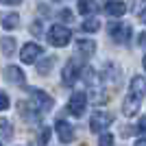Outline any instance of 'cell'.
<instances>
[{"instance_id": "cell-1", "label": "cell", "mask_w": 146, "mask_h": 146, "mask_svg": "<svg viewBox=\"0 0 146 146\" xmlns=\"http://www.w3.org/2000/svg\"><path fill=\"white\" fill-rule=\"evenodd\" d=\"M81 74H83V59L81 57H70L68 63L63 66V72H61V81H63V85L72 87L76 81L81 79Z\"/></svg>"}, {"instance_id": "cell-2", "label": "cell", "mask_w": 146, "mask_h": 146, "mask_svg": "<svg viewBox=\"0 0 146 146\" xmlns=\"http://www.w3.org/2000/svg\"><path fill=\"white\" fill-rule=\"evenodd\" d=\"M26 92H29V96H31V105H33V107H35L39 113H46V111L52 109V105H55V98L48 96L46 92L37 90V87H29Z\"/></svg>"}, {"instance_id": "cell-3", "label": "cell", "mask_w": 146, "mask_h": 146, "mask_svg": "<svg viewBox=\"0 0 146 146\" xmlns=\"http://www.w3.org/2000/svg\"><path fill=\"white\" fill-rule=\"evenodd\" d=\"M70 39H72V31L68 29V26H63V24H52V26H50V31H48V42L52 44V46L63 48V46L70 44Z\"/></svg>"}, {"instance_id": "cell-4", "label": "cell", "mask_w": 146, "mask_h": 146, "mask_svg": "<svg viewBox=\"0 0 146 146\" xmlns=\"http://www.w3.org/2000/svg\"><path fill=\"white\" fill-rule=\"evenodd\" d=\"M109 35L116 44H129V39L133 35V29L127 22H109Z\"/></svg>"}, {"instance_id": "cell-5", "label": "cell", "mask_w": 146, "mask_h": 146, "mask_svg": "<svg viewBox=\"0 0 146 146\" xmlns=\"http://www.w3.org/2000/svg\"><path fill=\"white\" fill-rule=\"evenodd\" d=\"M113 120H116V118H113V113L98 109L96 113L92 116V120H90V131H92V133H100V131H105V129L109 127Z\"/></svg>"}, {"instance_id": "cell-6", "label": "cell", "mask_w": 146, "mask_h": 146, "mask_svg": "<svg viewBox=\"0 0 146 146\" xmlns=\"http://www.w3.org/2000/svg\"><path fill=\"white\" fill-rule=\"evenodd\" d=\"M87 109V94L85 92H74L70 103H68V111L72 113L74 118H81Z\"/></svg>"}, {"instance_id": "cell-7", "label": "cell", "mask_w": 146, "mask_h": 146, "mask_svg": "<svg viewBox=\"0 0 146 146\" xmlns=\"http://www.w3.org/2000/svg\"><path fill=\"white\" fill-rule=\"evenodd\" d=\"M42 52H44V50H42L39 44L29 42V44L22 46V50H20V59H22V63H35L37 57H42Z\"/></svg>"}, {"instance_id": "cell-8", "label": "cell", "mask_w": 146, "mask_h": 146, "mask_svg": "<svg viewBox=\"0 0 146 146\" xmlns=\"http://www.w3.org/2000/svg\"><path fill=\"white\" fill-rule=\"evenodd\" d=\"M140 105H142V96H137V94H133V92H129L127 98L122 100V113L127 118L135 116L137 111H140Z\"/></svg>"}, {"instance_id": "cell-9", "label": "cell", "mask_w": 146, "mask_h": 146, "mask_svg": "<svg viewBox=\"0 0 146 146\" xmlns=\"http://www.w3.org/2000/svg\"><path fill=\"white\" fill-rule=\"evenodd\" d=\"M55 131H57V135H59L61 144H70V142L74 140V127L70 122H66L63 118H59V120L55 122Z\"/></svg>"}, {"instance_id": "cell-10", "label": "cell", "mask_w": 146, "mask_h": 146, "mask_svg": "<svg viewBox=\"0 0 146 146\" xmlns=\"http://www.w3.org/2000/svg\"><path fill=\"white\" fill-rule=\"evenodd\" d=\"M76 52L81 55V59L94 57V52H96V42H94V39H87V37L76 39Z\"/></svg>"}, {"instance_id": "cell-11", "label": "cell", "mask_w": 146, "mask_h": 146, "mask_svg": "<svg viewBox=\"0 0 146 146\" xmlns=\"http://www.w3.org/2000/svg\"><path fill=\"white\" fill-rule=\"evenodd\" d=\"M103 11L109 15V18H120L127 13V5L122 2V0H107L103 7Z\"/></svg>"}, {"instance_id": "cell-12", "label": "cell", "mask_w": 146, "mask_h": 146, "mask_svg": "<svg viewBox=\"0 0 146 146\" xmlns=\"http://www.w3.org/2000/svg\"><path fill=\"white\" fill-rule=\"evenodd\" d=\"M5 81H9V83H13V85H24V72L20 70L18 66H7L5 68Z\"/></svg>"}, {"instance_id": "cell-13", "label": "cell", "mask_w": 146, "mask_h": 146, "mask_svg": "<svg viewBox=\"0 0 146 146\" xmlns=\"http://www.w3.org/2000/svg\"><path fill=\"white\" fill-rule=\"evenodd\" d=\"M18 109H20V116L24 118V120H39V116H42V113H39L31 103H22V100H20Z\"/></svg>"}, {"instance_id": "cell-14", "label": "cell", "mask_w": 146, "mask_h": 146, "mask_svg": "<svg viewBox=\"0 0 146 146\" xmlns=\"http://www.w3.org/2000/svg\"><path fill=\"white\" fill-rule=\"evenodd\" d=\"M81 79L85 81L90 87H94V90L100 85V74H98L94 68H83V74H81Z\"/></svg>"}, {"instance_id": "cell-15", "label": "cell", "mask_w": 146, "mask_h": 146, "mask_svg": "<svg viewBox=\"0 0 146 146\" xmlns=\"http://www.w3.org/2000/svg\"><path fill=\"white\" fill-rule=\"evenodd\" d=\"M52 66H55V57H52V55H46L42 61H37V74L46 76V74L52 70Z\"/></svg>"}, {"instance_id": "cell-16", "label": "cell", "mask_w": 146, "mask_h": 146, "mask_svg": "<svg viewBox=\"0 0 146 146\" xmlns=\"http://www.w3.org/2000/svg\"><path fill=\"white\" fill-rule=\"evenodd\" d=\"M131 92L137 94V96H142V98L146 96V79L144 76H133V81H131Z\"/></svg>"}, {"instance_id": "cell-17", "label": "cell", "mask_w": 146, "mask_h": 146, "mask_svg": "<svg viewBox=\"0 0 146 146\" xmlns=\"http://www.w3.org/2000/svg\"><path fill=\"white\" fill-rule=\"evenodd\" d=\"M79 13L81 15H92V13L98 9V5H96V0H79Z\"/></svg>"}, {"instance_id": "cell-18", "label": "cell", "mask_w": 146, "mask_h": 146, "mask_svg": "<svg viewBox=\"0 0 146 146\" xmlns=\"http://www.w3.org/2000/svg\"><path fill=\"white\" fill-rule=\"evenodd\" d=\"M0 48H2L5 57H11L13 52H15V48H18V44H15L13 37H2V39H0Z\"/></svg>"}, {"instance_id": "cell-19", "label": "cell", "mask_w": 146, "mask_h": 146, "mask_svg": "<svg viewBox=\"0 0 146 146\" xmlns=\"http://www.w3.org/2000/svg\"><path fill=\"white\" fill-rule=\"evenodd\" d=\"M18 24H20V15H18V13H9V15L2 18V26H5L7 31L18 29Z\"/></svg>"}, {"instance_id": "cell-20", "label": "cell", "mask_w": 146, "mask_h": 146, "mask_svg": "<svg viewBox=\"0 0 146 146\" xmlns=\"http://www.w3.org/2000/svg\"><path fill=\"white\" fill-rule=\"evenodd\" d=\"M11 135H13V127H11V122L5 120V118H0V137L9 140Z\"/></svg>"}, {"instance_id": "cell-21", "label": "cell", "mask_w": 146, "mask_h": 146, "mask_svg": "<svg viewBox=\"0 0 146 146\" xmlns=\"http://www.w3.org/2000/svg\"><path fill=\"white\" fill-rule=\"evenodd\" d=\"M98 26H100V22H98L96 18H90V20H85V22L81 24V31H85V33H94V31H98Z\"/></svg>"}, {"instance_id": "cell-22", "label": "cell", "mask_w": 146, "mask_h": 146, "mask_svg": "<svg viewBox=\"0 0 146 146\" xmlns=\"http://www.w3.org/2000/svg\"><path fill=\"white\" fill-rule=\"evenodd\" d=\"M48 140H50V127H42V129H39V135H37V144L46 146Z\"/></svg>"}, {"instance_id": "cell-23", "label": "cell", "mask_w": 146, "mask_h": 146, "mask_svg": "<svg viewBox=\"0 0 146 146\" xmlns=\"http://www.w3.org/2000/svg\"><path fill=\"white\" fill-rule=\"evenodd\" d=\"M131 2V11L137 13V15H142V13H146V0H129Z\"/></svg>"}, {"instance_id": "cell-24", "label": "cell", "mask_w": 146, "mask_h": 146, "mask_svg": "<svg viewBox=\"0 0 146 146\" xmlns=\"http://www.w3.org/2000/svg\"><path fill=\"white\" fill-rule=\"evenodd\" d=\"M98 146H113V135L111 133H103L98 137Z\"/></svg>"}, {"instance_id": "cell-25", "label": "cell", "mask_w": 146, "mask_h": 146, "mask_svg": "<svg viewBox=\"0 0 146 146\" xmlns=\"http://www.w3.org/2000/svg\"><path fill=\"white\" fill-rule=\"evenodd\" d=\"M135 133H137V135H144V137H146V116L140 118L137 127H135Z\"/></svg>"}, {"instance_id": "cell-26", "label": "cell", "mask_w": 146, "mask_h": 146, "mask_svg": "<svg viewBox=\"0 0 146 146\" xmlns=\"http://www.w3.org/2000/svg\"><path fill=\"white\" fill-rule=\"evenodd\" d=\"M9 109V96H7L5 92H0V111Z\"/></svg>"}, {"instance_id": "cell-27", "label": "cell", "mask_w": 146, "mask_h": 146, "mask_svg": "<svg viewBox=\"0 0 146 146\" xmlns=\"http://www.w3.org/2000/svg\"><path fill=\"white\" fill-rule=\"evenodd\" d=\"M59 18H61V20H68V22H70V20H72V13L68 11V9H63V11H59Z\"/></svg>"}, {"instance_id": "cell-28", "label": "cell", "mask_w": 146, "mask_h": 146, "mask_svg": "<svg viewBox=\"0 0 146 146\" xmlns=\"http://www.w3.org/2000/svg\"><path fill=\"white\" fill-rule=\"evenodd\" d=\"M31 31H33V35H39V33H42V22L37 20L35 24H33V29H31Z\"/></svg>"}, {"instance_id": "cell-29", "label": "cell", "mask_w": 146, "mask_h": 146, "mask_svg": "<svg viewBox=\"0 0 146 146\" xmlns=\"http://www.w3.org/2000/svg\"><path fill=\"white\" fill-rule=\"evenodd\" d=\"M140 46L146 48V33H140Z\"/></svg>"}, {"instance_id": "cell-30", "label": "cell", "mask_w": 146, "mask_h": 146, "mask_svg": "<svg viewBox=\"0 0 146 146\" xmlns=\"http://www.w3.org/2000/svg\"><path fill=\"white\" fill-rule=\"evenodd\" d=\"M0 2H5V5H20V0H0Z\"/></svg>"}, {"instance_id": "cell-31", "label": "cell", "mask_w": 146, "mask_h": 146, "mask_svg": "<svg viewBox=\"0 0 146 146\" xmlns=\"http://www.w3.org/2000/svg\"><path fill=\"white\" fill-rule=\"evenodd\" d=\"M133 146H146V140H144V137H142V140H137V142H135Z\"/></svg>"}, {"instance_id": "cell-32", "label": "cell", "mask_w": 146, "mask_h": 146, "mask_svg": "<svg viewBox=\"0 0 146 146\" xmlns=\"http://www.w3.org/2000/svg\"><path fill=\"white\" fill-rule=\"evenodd\" d=\"M142 66H144V70H146V55H144V59H142Z\"/></svg>"}, {"instance_id": "cell-33", "label": "cell", "mask_w": 146, "mask_h": 146, "mask_svg": "<svg viewBox=\"0 0 146 146\" xmlns=\"http://www.w3.org/2000/svg\"><path fill=\"white\" fill-rule=\"evenodd\" d=\"M142 22H144V24H146V13H142Z\"/></svg>"}, {"instance_id": "cell-34", "label": "cell", "mask_w": 146, "mask_h": 146, "mask_svg": "<svg viewBox=\"0 0 146 146\" xmlns=\"http://www.w3.org/2000/svg\"><path fill=\"white\" fill-rule=\"evenodd\" d=\"M0 146H2V144H0Z\"/></svg>"}]
</instances>
